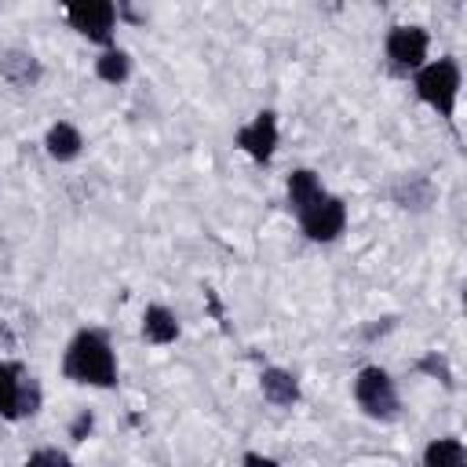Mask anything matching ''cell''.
<instances>
[{
	"instance_id": "11",
	"label": "cell",
	"mask_w": 467,
	"mask_h": 467,
	"mask_svg": "<svg viewBox=\"0 0 467 467\" xmlns=\"http://www.w3.org/2000/svg\"><path fill=\"white\" fill-rule=\"evenodd\" d=\"M44 153L58 164H69L84 153V131L73 124V120H55L47 131H44Z\"/></svg>"
},
{
	"instance_id": "17",
	"label": "cell",
	"mask_w": 467,
	"mask_h": 467,
	"mask_svg": "<svg viewBox=\"0 0 467 467\" xmlns=\"http://www.w3.org/2000/svg\"><path fill=\"white\" fill-rule=\"evenodd\" d=\"M26 463H29V467H40V463H51V467H69V463H73V456H69L66 449L47 445V449H33V452L26 456Z\"/></svg>"
},
{
	"instance_id": "8",
	"label": "cell",
	"mask_w": 467,
	"mask_h": 467,
	"mask_svg": "<svg viewBox=\"0 0 467 467\" xmlns=\"http://www.w3.org/2000/svg\"><path fill=\"white\" fill-rule=\"evenodd\" d=\"M259 394H263L270 405H277V409H292V405H299L303 387H299V376H296V372H288V368H281V365H266V368L259 372Z\"/></svg>"
},
{
	"instance_id": "14",
	"label": "cell",
	"mask_w": 467,
	"mask_h": 467,
	"mask_svg": "<svg viewBox=\"0 0 467 467\" xmlns=\"http://www.w3.org/2000/svg\"><path fill=\"white\" fill-rule=\"evenodd\" d=\"M423 467H463L467 463V445L460 438H431L420 452Z\"/></svg>"
},
{
	"instance_id": "19",
	"label": "cell",
	"mask_w": 467,
	"mask_h": 467,
	"mask_svg": "<svg viewBox=\"0 0 467 467\" xmlns=\"http://www.w3.org/2000/svg\"><path fill=\"white\" fill-rule=\"evenodd\" d=\"M412 179H416V175H409V182H412ZM416 186H420V190H423V193H431V182H427V179H423V175H420V179H416ZM394 197H398V201H401V208H409V201H412V190H405V193H401V190H398V193H394Z\"/></svg>"
},
{
	"instance_id": "16",
	"label": "cell",
	"mask_w": 467,
	"mask_h": 467,
	"mask_svg": "<svg viewBox=\"0 0 467 467\" xmlns=\"http://www.w3.org/2000/svg\"><path fill=\"white\" fill-rule=\"evenodd\" d=\"M416 372H427V376L441 379V387H449V390H452V368H449V361H445V358H441L438 350L423 354V358L416 361Z\"/></svg>"
},
{
	"instance_id": "2",
	"label": "cell",
	"mask_w": 467,
	"mask_h": 467,
	"mask_svg": "<svg viewBox=\"0 0 467 467\" xmlns=\"http://www.w3.org/2000/svg\"><path fill=\"white\" fill-rule=\"evenodd\" d=\"M460 88H463V73H460V62L452 55L427 58L420 69H412V91H416V99L427 109H434L441 120H452L456 117Z\"/></svg>"
},
{
	"instance_id": "5",
	"label": "cell",
	"mask_w": 467,
	"mask_h": 467,
	"mask_svg": "<svg viewBox=\"0 0 467 467\" xmlns=\"http://www.w3.org/2000/svg\"><path fill=\"white\" fill-rule=\"evenodd\" d=\"M296 223H299V230H303L306 241H314V244H332V241H339L343 230H347V201L325 190L317 201H310L306 208L296 212Z\"/></svg>"
},
{
	"instance_id": "15",
	"label": "cell",
	"mask_w": 467,
	"mask_h": 467,
	"mask_svg": "<svg viewBox=\"0 0 467 467\" xmlns=\"http://www.w3.org/2000/svg\"><path fill=\"white\" fill-rule=\"evenodd\" d=\"M95 77L102 80V84H124L128 77H131V55L124 51V47H117V44H109V47H102L99 51V58H95Z\"/></svg>"
},
{
	"instance_id": "7",
	"label": "cell",
	"mask_w": 467,
	"mask_h": 467,
	"mask_svg": "<svg viewBox=\"0 0 467 467\" xmlns=\"http://www.w3.org/2000/svg\"><path fill=\"white\" fill-rule=\"evenodd\" d=\"M277 142H281V124H277L274 109H259L252 120H244L234 131V146L244 157H252L255 164H270L274 153H277Z\"/></svg>"
},
{
	"instance_id": "12",
	"label": "cell",
	"mask_w": 467,
	"mask_h": 467,
	"mask_svg": "<svg viewBox=\"0 0 467 467\" xmlns=\"http://www.w3.org/2000/svg\"><path fill=\"white\" fill-rule=\"evenodd\" d=\"M182 336V325H179V314L164 303H150L142 310V339L153 343V347H168Z\"/></svg>"
},
{
	"instance_id": "21",
	"label": "cell",
	"mask_w": 467,
	"mask_h": 467,
	"mask_svg": "<svg viewBox=\"0 0 467 467\" xmlns=\"http://www.w3.org/2000/svg\"><path fill=\"white\" fill-rule=\"evenodd\" d=\"M376 4H387V0H376Z\"/></svg>"
},
{
	"instance_id": "9",
	"label": "cell",
	"mask_w": 467,
	"mask_h": 467,
	"mask_svg": "<svg viewBox=\"0 0 467 467\" xmlns=\"http://www.w3.org/2000/svg\"><path fill=\"white\" fill-rule=\"evenodd\" d=\"M0 77L7 84H15V88H36L40 77H44V66L26 47H4L0 51Z\"/></svg>"
},
{
	"instance_id": "10",
	"label": "cell",
	"mask_w": 467,
	"mask_h": 467,
	"mask_svg": "<svg viewBox=\"0 0 467 467\" xmlns=\"http://www.w3.org/2000/svg\"><path fill=\"white\" fill-rule=\"evenodd\" d=\"M26 365L22 361H4L0 358V420L18 423L22 420V390H26Z\"/></svg>"
},
{
	"instance_id": "6",
	"label": "cell",
	"mask_w": 467,
	"mask_h": 467,
	"mask_svg": "<svg viewBox=\"0 0 467 467\" xmlns=\"http://www.w3.org/2000/svg\"><path fill=\"white\" fill-rule=\"evenodd\" d=\"M383 55H387V62H390V69H398V73H412V69H420L423 62H427V55H431V33L423 29V26H390L387 29V36H383Z\"/></svg>"
},
{
	"instance_id": "4",
	"label": "cell",
	"mask_w": 467,
	"mask_h": 467,
	"mask_svg": "<svg viewBox=\"0 0 467 467\" xmlns=\"http://www.w3.org/2000/svg\"><path fill=\"white\" fill-rule=\"evenodd\" d=\"M69 29H77L88 44L109 47L117 40V0H62Z\"/></svg>"
},
{
	"instance_id": "13",
	"label": "cell",
	"mask_w": 467,
	"mask_h": 467,
	"mask_svg": "<svg viewBox=\"0 0 467 467\" xmlns=\"http://www.w3.org/2000/svg\"><path fill=\"white\" fill-rule=\"evenodd\" d=\"M321 193H325V182H321V175H317L314 168H296V171H288V179H285V197H288V208H292V212L306 208V204L317 201Z\"/></svg>"
},
{
	"instance_id": "3",
	"label": "cell",
	"mask_w": 467,
	"mask_h": 467,
	"mask_svg": "<svg viewBox=\"0 0 467 467\" xmlns=\"http://www.w3.org/2000/svg\"><path fill=\"white\" fill-rule=\"evenodd\" d=\"M350 390H354L358 409H361L368 420L390 423V420L401 416V394H398V383H394V376H390L387 368H379V365L358 368Z\"/></svg>"
},
{
	"instance_id": "20",
	"label": "cell",
	"mask_w": 467,
	"mask_h": 467,
	"mask_svg": "<svg viewBox=\"0 0 467 467\" xmlns=\"http://www.w3.org/2000/svg\"><path fill=\"white\" fill-rule=\"evenodd\" d=\"M241 463H252V467H277V460H274V456H263V452H244Z\"/></svg>"
},
{
	"instance_id": "18",
	"label": "cell",
	"mask_w": 467,
	"mask_h": 467,
	"mask_svg": "<svg viewBox=\"0 0 467 467\" xmlns=\"http://www.w3.org/2000/svg\"><path fill=\"white\" fill-rule=\"evenodd\" d=\"M91 431H95V416H91V409H80V412L69 420V438H73V441H84Z\"/></svg>"
},
{
	"instance_id": "1",
	"label": "cell",
	"mask_w": 467,
	"mask_h": 467,
	"mask_svg": "<svg viewBox=\"0 0 467 467\" xmlns=\"http://www.w3.org/2000/svg\"><path fill=\"white\" fill-rule=\"evenodd\" d=\"M58 372L69 383L80 387H95V390H113L120 379V365H117V350L109 343L106 328H77L62 350Z\"/></svg>"
}]
</instances>
